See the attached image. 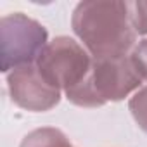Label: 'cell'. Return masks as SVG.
<instances>
[{
	"mask_svg": "<svg viewBox=\"0 0 147 147\" xmlns=\"http://www.w3.org/2000/svg\"><path fill=\"white\" fill-rule=\"evenodd\" d=\"M71 26L95 59L123 57L135 43L130 4L118 0L80 2L71 18Z\"/></svg>",
	"mask_w": 147,
	"mask_h": 147,
	"instance_id": "6da1fadb",
	"label": "cell"
},
{
	"mask_svg": "<svg viewBox=\"0 0 147 147\" xmlns=\"http://www.w3.org/2000/svg\"><path fill=\"white\" fill-rule=\"evenodd\" d=\"M142 78L130 55L92 61L85 82L66 94L67 100L80 107H100L107 102L123 100L140 87Z\"/></svg>",
	"mask_w": 147,
	"mask_h": 147,
	"instance_id": "7a4b0ae2",
	"label": "cell"
},
{
	"mask_svg": "<svg viewBox=\"0 0 147 147\" xmlns=\"http://www.w3.org/2000/svg\"><path fill=\"white\" fill-rule=\"evenodd\" d=\"M92 61L94 57L78 42L69 36H57L45 45L35 66L47 83L67 94L85 82Z\"/></svg>",
	"mask_w": 147,
	"mask_h": 147,
	"instance_id": "3957f363",
	"label": "cell"
},
{
	"mask_svg": "<svg viewBox=\"0 0 147 147\" xmlns=\"http://www.w3.org/2000/svg\"><path fill=\"white\" fill-rule=\"evenodd\" d=\"M47 43V30L26 14L12 12L0 19V57L4 73L36 62Z\"/></svg>",
	"mask_w": 147,
	"mask_h": 147,
	"instance_id": "277c9868",
	"label": "cell"
},
{
	"mask_svg": "<svg viewBox=\"0 0 147 147\" xmlns=\"http://www.w3.org/2000/svg\"><path fill=\"white\" fill-rule=\"evenodd\" d=\"M7 88L16 106L33 113L49 111L61 100V90L45 82L35 64L12 69L7 75Z\"/></svg>",
	"mask_w": 147,
	"mask_h": 147,
	"instance_id": "5b68a950",
	"label": "cell"
},
{
	"mask_svg": "<svg viewBox=\"0 0 147 147\" xmlns=\"http://www.w3.org/2000/svg\"><path fill=\"white\" fill-rule=\"evenodd\" d=\"M19 147H75L57 128H38L28 133Z\"/></svg>",
	"mask_w": 147,
	"mask_h": 147,
	"instance_id": "8992f818",
	"label": "cell"
},
{
	"mask_svg": "<svg viewBox=\"0 0 147 147\" xmlns=\"http://www.w3.org/2000/svg\"><path fill=\"white\" fill-rule=\"evenodd\" d=\"M131 116L135 118L137 125L147 133V87L140 88L128 102Z\"/></svg>",
	"mask_w": 147,
	"mask_h": 147,
	"instance_id": "52a82bcc",
	"label": "cell"
},
{
	"mask_svg": "<svg viewBox=\"0 0 147 147\" xmlns=\"http://www.w3.org/2000/svg\"><path fill=\"white\" fill-rule=\"evenodd\" d=\"M131 24L138 35H147V0H137L130 4Z\"/></svg>",
	"mask_w": 147,
	"mask_h": 147,
	"instance_id": "ba28073f",
	"label": "cell"
},
{
	"mask_svg": "<svg viewBox=\"0 0 147 147\" xmlns=\"http://www.w3.org/2000/svg\"><path fill=\"white\" fill-rule=\"evenodd\" d=\"M131 62L142 80H147V38L142 40L131 52Z\"/></svg>",
	"mask_w": 147,
	"mask_h": 147,
	"instance_id": "9c48e42d",
	"label": "cell"
}]
</instances>
